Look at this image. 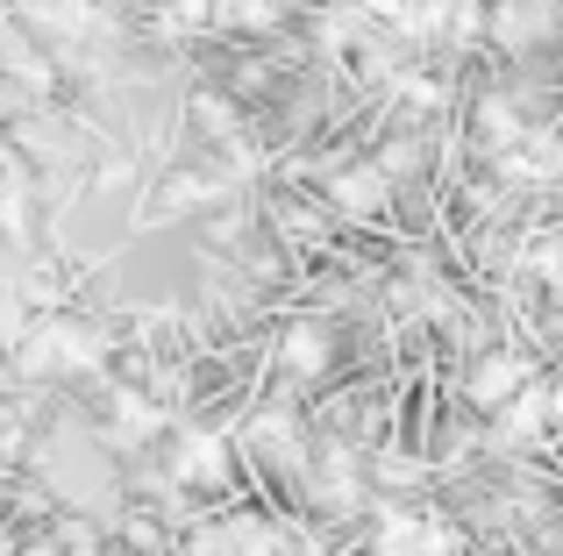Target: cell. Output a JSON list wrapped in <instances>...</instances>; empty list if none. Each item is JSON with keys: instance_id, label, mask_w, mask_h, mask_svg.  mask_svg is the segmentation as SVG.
<instances>
[{"instance_id": "1", "label": "cell", "mask_w": 563, "mask_h": 556, "mask_svg": "<svg viewBox=\"0 0 563 556\" xmlns=\"http://www.w3.org/2000/svg\"><path fill=\"white\" fill-rule=\"evenodd\" d=\"M114 364V335L100 321H86L79 307H51L22 329V343L8 349V371L22 386H86V378H108Z\"/></svg>"}, {"instance_id": "2", "label": "cell", "mask_w": 563, "mask_h": 556, "mask_svg": "<svg viewBox=\"0 0 563 556\" xmlns=\"http://www.w3.org/2000/svg\"><path fill=\"white\" fill-rule=\"evenodd\" d=\"M157 464H165L172 492H186L200 507L235 500V486H243V443L214 421H172L165 443H157Z\"/></svg>"}, {"instance_id": "3", "label": "cell", "mask_w": 563, "mask_h": 556, "mask_svg": "<svg viewBox=\"0 0 563 556\" xmlns=\"http://www.w3.org/2000/svg\"><path fill=\"white\" fill-rule=\"evenodd\" d=\"M235 443H243V464H257L272 486H300L307 478V421H300V407H292V392H278L272 386V400H257L243 414V429H235Z\"/></svg>"}, {"instance_id": "4", "label": "cell", "mask_w": 563, "mask_h": 556, "mask_svg": "<svg viewBox=\"0 0 563 556\" xmlns=\"http://www.w3.org/2000/svg\"><path fill=\"white\" fill-rule=\"evenodd\" d=\"M335 364H343V335H335L329 314H292L286 329L272 335V386L278 392H321L335 378Z\"/></svg>"}, {"instance_id": "5", "label": "cell", "mask_w": 563, "mask_h": 556, "mask_svg": "<svg viewBox=\"0 0 563 556\" xmlns=\"http://www.w3.org/2000/svg\"><path fill=\"white\" fill-rule=\"evenodd\" d=\"M186 556H292V535L257 507H229V514H200L186 529Z\"/></svg>"}, {"instance_id": "6", "label": "cell", "mask_w": 563, "mask_h": 556, "mask_svg": "<svg viewBox=\"0 0 563 556\" xmlns=\"http://www.w3.org/2000/svg\"><path fill=\"white\" fill-rule=\"evenodd\" d=\"M372 556H464V529H456L442 507H378L372 529Z\"/></svg>"}, {"instance_id": "7", "label": "cell", "mask_w": 563, "mask_h": 556, "mask_svg": "<svg viewBox=\"0 0 563 556\" xmlns=\"http://www.w3.org/2000/svg\"><path fill=\"white\" fill-rule=\"evenodd\" d=\"M536 378H542V357H536V349H521V343H493V349H478V357L464 364L456 392H464V407H478V414L493 421L499 407H507L514 392H528Z\"/></svg>"}, {"instance_id": "8", "label": "cell", "mask_w": 563, "mask_h": 556, "mask_svg": "<svg viewBox=\"0 0 563 556\" xmlns=\"http://www.w3.org/2000/svg\"><path fill=\"white\" fill-rule=\"evenodd\" d=\"M385 193H393V186H385V171L357 165L350 179H335V186H329V208H335V214H350V222H378V214H385Z\"/></svg>"}, {"instance_id": "9", "label": "cell", "mask_w": 563, "mask_h": 556, "mask_svg": "<svg viewBox=\"0 0 563 556\" xmlns=\"http://www.w3.org/2000/svg\"><path fill=\"white\" fill-rule=\"evenodd\" d=\"M556 414H563V378H556Z\"/></svg>"}, {"instance_id": "10", "label": "cell", "mask_w": 563, "mask_h": 556, "mask_svg": "<svg viewBox=\"0 0 563 556\" xmlns=\"http://www.w3.org/2000/svg\"><path fill=\"white\" fill-rule=\"evenodd\" d=\"M0 400H8V378H0Z\"/></svg>"}]
</instances>
